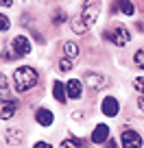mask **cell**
<instances>
[{
  "instance_id": "obj_4",
  "label": "cell",
  "mask_w": 144,
  "mask_h": 148,
  "mask_svg": "<svg viewBox=\"0 0 144 148\" xmlns=\"http://www.w3.org/2000/svg\"><path fill=\"white\" fill-rule=\"evenodd\" d=\"M11 50H13V57H26L28 52H31V42H28V37H24V35L13 37Z\"/></svg>"
},
{
  "instance_id": "obj_24",
  "label": "cell",
  "mask_w": 144,
  "mask_h": 148,
  "mask_svg": "<svg viewBox=\"0 0 144 148\" xmlns=\"http://www.w3.org/2000/svg\"><path fill=\"white\" fill-rule=\"evenodd\" d=\"M0 2H2V9H9V7H11V2H13V0H0Z\"/></svg>"
},
{
  "instance_id": "obj_21",
  "label": "cell",
  "mask_w": 144,
  "mask_h": 148,
  "mask_svg": "<svg viewBox=\"0 0 144 148\" xmlns=\"http://www.w3.org/2000/svg\"><path fill=\"white\" fill-rule=\"evenodd\" d=\"M0 22H2V33L9 31V18H7V15H2V18H0Z\"/></svg>"
},
{
  "instance_id": "obj_26",
  "label": "cell",
  "mask_w": 144,
  "mask_h": 148,
  "mask_svg": "<svg viewBox=\"0 0 144 148\" xmlns=\"http://www.w3.org/2000/svg\"><path fill=\"white\" fill-rule=\"evenodd\" d=\"M107 148H118V144L114 139H107Z\"/></svg>"
},
{
  "instance_id": "obj_5",
  "label": "cell",
  "mask_w": 144,
  "mask_h": 148,
  "mask_svg": "<svg viewBox=\"0 0 144 148\" xmlns=\"http://www.w3.org/2000/svg\"><path fill=\"white\" fill-rule=\"evenodd\" d=\"M122 148H142V137L135 131H122Z\"/></svg>"
},
{
  "instance_id": "obj_11",
  "label": "cell",
  "mask_w": 144,
  "mask_h": 148,
  "mask_svg": "<svg viewBox=\"0 0 144 148\" xmlns=\"http://www.w3.org/2000/svg\"><path fill=\"white\" fill-rule=\"evenodd\" d=\"M35 120H37V124H42V126H50L52 124V120H55V116H52V111L50 109H37V113H35Z\"/></svg>"
},
{
  "instance_id": "obj_14",
  "label": "cell",
  "mask_w": 144,
  "mask_h": 148,
  "mask_svg": "<svg viewBox=\"0 0 144 148\" xmlns=\"http://www.w3.org/2000/svg\"><path fill=\"white\" fill-rule=\"evenodd\" d=\"M120 11V13H125V15H133L135 13V7H133V2L131 0H118V2H114V11Z\"/></svg>"
},
{
  "instance_id": "obj_20",
  "label": "cell",
  "mask_w": 144,
  "mask_h": 148,
  "mask_svg": "<svg viewBox=\"0 0 144 148\" xmlns=\"http://www.w3.org/2000/svg\"><path fill=\"white\" fill-rule=\"evenodd\" d=\"M52 22H55V24H61V22H65V11H57V13H55V18H52Z\"/></svg>"
},
{
  "instance_id": "obj_16",
  "label": "cell",
  "mask_w": 144,
  "mask_h": 148,
  "mask_svg": "<svg viewBox=\"0 0 144 148\" xmlns=\"http://www.w3.org/2000/svg\"><path fill=\"white\" fill-rule=\"evenodd\" d=\"M59 148H83V142L79 137H65Z\"/></svg>"
},
{
  "instance_id": "obj_8",
  "label": "cell",
  "mask_w": 144,
  "mask_h": 148,
  "mask_svg": "<svg viewBox=\"0 0 144 148\" xmlns=\"http://www.w3.org/2000/svg\"><path fill=\"white\" fill-rule=\"evenodd\" d=\"M65 87H68V98H72V100L81 98V94H83V85H81L79 79H70L65 83Z\"/></svg>"
},
{
  "instance_id": "obj_12",
  "label": "cell",
  "mask_w": 144,
  "mask_h": 148,
  "mask_svg": "<svg viewBox=\"0 0 144 148\" xmlns=\"http://www.w3.org/2000/svg\"><path fill=\"white\" fill-rule=\"evenodd\" d=\"M22 131L20 129H7L5 131V139H7V144H11V146H20L22 144Z\"/></svg>"
},
{
  "instance_id": "obj_7",
  "label": "cell",
  "mask_w": 144,
  "mask_h": 148,
  "mask_svg": "<svg viewBox=\"0 0 144 148\" xmlns=\"http://www.w3.org/2000/svg\"><path fill=\"white\" fill-rule=\"evenodd\" d=\"M107 137H109V126L107 124H98L92 131V142L94 144H107Z\"/></svg>"
},
{
  "instance_id": "obj_3",
  "label": "cell",
  "mask_w": 144,
  "mask_h": 148,
  "mask_svg": "<svg viewBox=\"0 0 144 148\" xmlns=\"http://www.w3.org/2000/svg\"><path fill=\"white\" fill-rule=\"evenodd\" d=\"M105 39H109L112 44H116V46H127V44L131 42V33L129 28L125 26V24H116V26H112L109 31H105Z\"/></svg>"
},
{
  "instance_id": "obj_2",
  "label": "cell",
  "mask_w": 144,
  "mask_h": 148,
  "mask_svg": "<svg viewBox=\"0 0 144 148\" xmlns=\"http://www.w3.org/2000/svg\"><path fill=\"white\" fill-rule=\"evenodd\" d=\"M13 85L18 92H28L37 85V70L28 68V65H20L13 72Z\"/></svg>"
},
{
  "instance_id": "obj_19",
  "label": "cell",
  "mask_w": 144,
  "mask_h": 148,
  "mask_svg": "<svg viewBox=\"0 0 144 148\" xmlns=\"http://www.w3.org/2000/svg\"><path fill=\"white\" fill-rule=\"evenodd\" d=\"M59 70H61V72H70V70H72V59H68V57L61 59L59 61Z\"/></svg>"
},
{
  "instance_id": "obj_10",
  "label": "cell",
  "mask_w": 144,
  "mask_h": 148,
  "mask_svg": "<svg viewBox=\"0 0 144 148\" xmlns=\"http://www.w3.org/2000/svg\"><path fill=\"white\" fill-rule=\"evenodd\" d=\"M52 96H55L57 102H61V105H63V102L68 100V87H63V83H61V81H55V83H52Z\"/></svg>"
},
{
  "instance_id": "obj_9",
  "label": "cell",
  "mask_w": 144,
  "mask_h": 148,
  "mask_svg": "<svg viewBox=\"0 0 144 148\" xmlns=\"http://www.w3.org/2000/svg\"><path fill=\"white\" fill-rule=\"evenodd\" d=\"M85 83L90 85L92 89H101V87H105V76L103 74H96V72H88L85 74Z\"/></svg>"
},
{
  "instance_id": "obj_1",
  "label": "cell",
  "mask_w": 144,
  "mask_h": 148,
  "mask_svg": "<svg viewBox=\"0 0 144 148\" xmlns=\"http://www.w3.org/2000/svg\"><path fill=\"white\" fill-rule=\"evenodd\" d=\"M101 0H83V7H81V15L72 20V31L76 35H83L90 28L96 24L98 13H101Z\"/></svg>"
},
{
  "instance_id": "obj_25",
  "label": "cell",
  "mask_w": 144,
  "mask_h": 148,
  "mask_svg": "<svg viewBox=\"0 0 144 148\" xmlns=\"http://www.w3.org/2000/svg\"><path fill=\"white\" fill-rule=\"evenodd\" d=\"M138 107H140V111L144 113V96H140V100H138Z\"/></svg>"
},
{
  "instance_id": "obj_13",
  "label": "cell",
  "mask_w": 144,
  "mask_h": 148,
  "mask_svg": "<svg viewBox=\"0 0 144 148\" xmlns=\"http://www.w3.org/2000/svg\"><path fill=\"white\" fill-rule=\"evenodd\" d=\"M15 109H18V102L9 100V98H2V120H9L15 116Z\"/></svg>"
},
{
  "instance_id": "obj_23",
  "label": "cell",
  "mask_w": 144,
  "mask_h": 148,
  "mask_svg": "<svg viewBox=\"0 0 144 148\" xmlns=\"http://www.w3.org/2000/svg\"><path fill=\"white\" fill-rule=\"evenodd\" d=\"M7 87H9V85H7V76L2 74V94H5V96H7Z\"/></svg>"
},
{
  "instance_id": "obj_18",
  "label": "cell",
  "mask_w": 144,
  "mask_h": 148,
  "mask_svg": "<svg viewBox=\"0 0 144 148\" xmlns=\"http://www.w3.org/2000/svg\"><path fill=\"white\" fill-rule=\"evenodd\" d=\"M133 89L135 92H140L144 96V76H138V79H133Z\"/></svg>"
},
{
  "instance_id": "obj_15",
  "label": "cell",
  "mask_w": 144,
  "mask_h": 148,
  "mask_svg": "<svg viewBox=\"0 0 144 148\" xmlns=\"http://www.w3.org/2000/svg\"><path fill=\"white\" fill-rule=\"evenodd\" d=\"M63 52H65V57H68V59H74V57H79L81 48L76 46L74 42H63Z\"/></svg>"
},
{
  "instance_id": "obj_22",
  "label": "cell",
  "mask_w": 144,
  "mask_h": 148,
  "mask_svg": "<svg viewBox=\"0 0 144 148\" xmlns=\"http://www.w3.org/2000/svg\"><path fill=\"white\" fill-rule=\"evenodd\" d=\"M33 148H52V146H50V144H46V142H37Z\"/></svg>"
},
{
  "instance_id": "obj_17",
  "label": "cell",
  "mask_w": 144,
  "mask_h": 148,
  "mask_svg": "<svg viewBox=\"0 0 144 148\" xmlns=\"http://www.w3.org/2000/svg\"><path fill=\"white\" fill-rule=\"evenodd\" d=\"M133 63L138 65L140 70H144V48H140V50L133 55Z\"/></svg>"
},
{
  "instance_id": "obj_6",
  "label": "cell",
  "mask_w": 144,
  "mask_h": 148,
  "mask_svg": "<svg viewBox=\"0 0 144 148\" xmlns=\"http://www.w3.org/2000/svg\"><path fill=\"white\" fill-rule=\"evenodd\" d=\"M101 111L105 113L107 118H114V116H118V111H120V105H118V100L114 96H107L105 100L101 102Z\"/></svg>"
}]
</instances>
